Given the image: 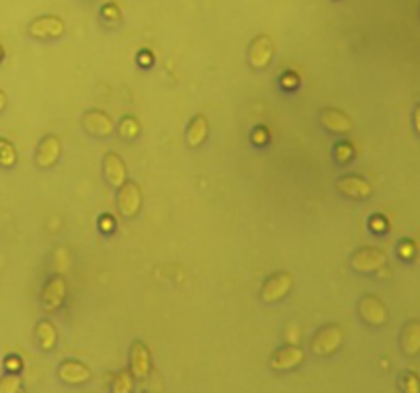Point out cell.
<instances>
[{"label": "cell", "instance_id": "8fae6325", "mask_svg": "<svg viewBox=\"0 0 420 393\" xmlns=\"http://www.w3.org/2000/svg\"><path fill=\"white\" fill-rule=\"evenodd\" d=\"M275 53V43L269 35H257L248 48V64L255 70H266Z\"/></svg>", "mask_w": 420, "mask_h": 393}, {"label": "cell", "instance_id": "30bf717a", "mask_svg": "<svg viewBox=\"0 0 420 393\" xmlns=\"http://www.w3.org/2000/svg\"><path fill=\"white\" fill-rule=\"evenodd\" d=\"M337 191L342 197L353 199V201H365L373 193V184L361 174H342L337 181Z\"/></svg>", "mask_w": 420, "mask_h": 393}, {"label": "cell", "instance_id": "7402d4cb", "mask_svg": "<svg viewBox=\"0 0 420 393\" xmlns=\"http://www.w3.org/2000/svg\"><path fill=\"white\" fill-rule=\"evenodd\" d=\"M355 154H357V150H355V146L348 139H341V142L334 144V160H337V164L344 166V164L353 162Z\"/></svg>", "mask_w": 420, "mask_h": 393}, {"label": "cell", "instance_id": "4316f807", "mask_svg": "<svg viewBox=\"0 0 420 393\" xmlns=\"http://www.w3.org/2000/svg\"><path fill=\"white\" fill-rule=\"evenodd\" d=\"M250 142L259 148H263L266 144H271V131L266 125H257L255 130L250 131Z\"/></svg>", "mask_w": 420, "mask_h": 393}, {"label": "cell", "instance_id": "8992f818", "mask_svg": "<svg viewBox=\"0 0 420 393\" xmlns=\"http://www.w3.org/2000/svg\"><path fill=\"white\" fill-rule=\"evenodd\" d=\"M293 289V277L287 270L273 273L264 279L261 287V301L263 303H279L287 297Z\"/></svg>", "mask_w": 420, "mask_h": 393}, {"label": "cell", "instance_id": "f1b7e54d", "mask_svg": "<svg viewBox=\"0 0 420 393\" xmlns=\"http://www.w3.org/2000/svg\"><path fill=\"white\" fill-rule=\"evenodd\" d=\"M279 84H281V88H283V90H295V88L299 86V76H297L293 70H287V72H283V74H281Z\"/></svg>", "mask_w": 420, "mask_h": 393}, {"label": "cell", "instance_id": "5bb4252c", "mask_svg": "<svg viewBox=\"0 0 420 393\" xmlns=\"http://www.w3.org/2000/svg\"><path fill=\"white\" fill-rule=\"evenodd\" d=\"M320 123L322 127L334 135H344L353 130V119L341 111V109H334V106H324L320 109Z\"/></svg>", "mask_w": 420, "mask_h": 393}, {"label": "cell", "instance_id": "7c38bea8", "mask_svg": "<svg viewBox=\"0 0 420 393\" xmlns=\"http://www.w3.org/2000/svg\"><path fill=\"white\" fill-rule=\"evenodd\" d=\"M306 361V352L304 348H299L297 344H285L281 348H277L271 357V368L273 371H291L304 365Z\"/></svg>", "mask_w": 420, "mask_h": 393}, {"label": "cell", "instance_id": "ac0fdd59", "mask_svg": "<svg viewBox=\"0 0 420 393\" xmlns=\"http://www.w3.org/2000/svg\"><path fill=\"white\" fill-rule=\"evenodd\" d=\"M55 342H57V330L53 326L52 319L43 317L35 324V344L46 350V352H52L55 348Z\"/></svg>", "mask_w": 420, "mask_h": 393}, {"label": "cell", "instance_id": "ba28073f", "mask_svg": "<svg viewBox=\"0 0 420 393\" xmlns=\"http://www.w3.org/2000/svg\"><path fill=\"white\" fill-rule=\"evenodd\" d=\"M357 312H359V317L373 328H381L390 319L386 303L377 295H363L357 303Z\"/></svg>", "mask_w": 420, "mask_h": 393}, {"label": "cell", "instance_id": "e575fe53", "mask_svg": "<svg viewBox=\"0 0 420 393\" xmlns=\"http://www.w3.org/2000/svg\"><path fill=\"white\" fill-rule=\"evenodd\" d=\"M414 127H416V131H419L420 135V105L414 109Z\"/></svg>", "mask_w": 420, "mask_h": 393}, {"label": "cell", "instance_id": "ffe728a7", "mask_svg": "<svg viewBox=\"0 0 420 393\" xmlns=\"http://www.w3.org/2000/svg\"><path fill=\"white\" fill-rule=\"evenodd\" d=\"M17 162H19V154H17L15 144L6 137H0V168L11 170L17 166Z\"/></svg>", "mask_w": 420, "mask_h": 393}, {"label": "cell", "instance_id": "d6986e66", "mask_svg": "<svg viewBox=\"0 0 420 393\" xmlns=\"http://www.w3.org/2000/svg\"><path fill=\"white\" fill-rule=\"evenodd\" d=\"M400 344H402V352L406 357H419L420 354V322L412 319L404 326L402 330V338H400Z\"/></svg>", "mask_w": 420, "mask_h": 393}, {"label": "cell", "instance_id": "44dd1931", "mask_svg": "<svg viewBox=\"0 0 420 393\" xmlns=\"http://www.w3.org/2000/svg\"><path fill=\"white\" fill-rule=\"evenodd\" d=\"M117 130H119V135H121L123 139H130V142H132V139H135V137L140 135L142 125H140L137 117H133V115H123Z\"/></svg>", "mask_w": 420, "mask_h": 393}, {"label": "cell", "instance_id": "4dcf8cb0", "mask_svg": "<svg viewBox=\"0 0 420 393\" xmlns=\"http://www.w3.org/2000/svg\"><path fill=\"white\" fill-rule=\"evenodd\" d=\"M115 228H117V221H115V217H113L111 213H103V215L99 217V230H101L103 234H113Z\"/></svg>", "mask_w": 420, "mask_h": 393}, {"label": "cell", "instance_id": "cb8c5ba5", "mask_svg": "<svg viewBox=\"0 0 420 393\" xmlns=\"http://www.w3.org/2000/svg\"><path fill=\"white\" fill-rule=\"evenodd\" d=\"M111 393H133L132 371H121V373L113 379Z\"/></svg>", "mask_w": 420, "mask_h": 393}, {"label": "cell", "instance_id": "484cf974", "mask_svg": "<svg viewBox=\"0 0 420 393\" xmlns=\"http://www.w3.org/2000/svg\"><path fill=\"white\" fill-rule=\"evenodd\" d=\"M400 385L404 393H420V377L416 373H404Z\"/></svg>", "mask_w": 420, "mask_h": 393}, {"label": "cell", "instance_id": "4fadbf2b", "mask_svg": "<svg viewBox=\"0 0 420 393\" xmlns=\"http://www.w3.org/2000/svg\"><path fill=\"white\" fill-rule=\"evenodd\" d=\"M130 368L133 379H148L152 373V354L142 340H133L130 348Z\"/></svg>", "mask_w": 420, "mask_h": 393}, {"label": "cell", "instance_id": "6da1fadb", "mask_svg": "<svg viewBox=\"0 0 420 393\" xmlns=\"http://www.w3.org/2000/svg\"><path fill=\"white\" fill-rule=\"evenodd\" d=\"M344 340V332L339 324H328L322 326L310 342V350L314 352L316 357L324 359V357H332L334 352H339V348L342 346Z\"/></svg>", "mask_w": 420, "mask_h": 393}, {"label": "cell", "instance_id": "9c48e42d", "mask_svg": "<svg viewBox=\"0 0 420 393\" xmlns=\"http://www.w3.org/2000/svg\"><path fill=\"white\" fill-rule=\"evenodd\" d=\"M60 158H62V139L53 133L43 135L35 150V166L41 170H48L60 162Z\"/></svg>", "mask_w": 420, "mask_h": 393}, {"label": "cell", "instance_id": "d6a6232c", "mask_svg": "<svg viewBox=\"0 0 420 393\" xmlns=\"http://www.w3.org/2000/svg\"><path fill=\"white\" fill-rule=\"evenodd\" d=\"M137 64H140L142 68H150V66L154 64V53L150 52V50L137 52Z\"/></svg>", "mask_w": 420, "mask_h": 393}, {"label": "cell", "instance_id": "e0dca14e", "mask_svg": "<svg viewBox=\"0 0 420 393\" xmlns=\"http://www.w3.org/2000/svg\"><path fill=\"white\" fill-rule=\"evenodd\" d=\"M57 377L68 385H84L90 379V368L80 361L68 359L62 361V365L57 367Z\"/></svg>", "mask_w": 420, "mask_h": 393}, {"label": "cell", "instance_id": "52a82bcc", "mask_svg": "<svg viewBox=\"0 0 420 393\" xmlns=\"http://www.w3.org/2000/svg\"><path fill=\"white\" fill-rule=\"evenodd\" d=\"M386 262H388L386 252H381L379 248H373V246H363L351 254V268L361 275L377 273L379 268L386 266Z\"/></svg>", "mask_w": 420, "mask_h": 393}, {"label": "cell", "instance_id": "1f68e13d", "mask_svg": "<svg viewBox=\"0 0 420 393\" xmlns=\"http://www.w3.org/2000/svg\"><path fill=\"white\" fill-rule=\"evenodd\" d=\"M369 230H373V232H377V234H384L386 230H388V219L384 217V215H371V219H369Z\"/></svg>", "mask_w": 420, "mask_h": 393}, {"label": "cell", "instance_id": "603a6c76", "mask_svg": "<svg viewBox=\"0 0 420 393\" xmlns=\"http://www.w3.org/2000/svg\"><path fill=\"white\" fill-rule=\"evenodd\" d=\"M101 21L109 27L121 25V8L115 2H105L101 6Z\"/></svg>", "mask_w": 420, "mask_h": 393}, {"label": "cell", "instance_id": "83f0119b", "mask_svg": "<svg viewBox=\"0 0 420 393\" xmlns=\"http://www.w3.org/2000/svg\"><path fill=\"white\" fill-rule=\"evenodd\" d=\"M4 371H6V373L19 375V373L23 371V359H21L19 354H8V357H4Z\"/></svg>", "mask_w": 420, "mask_h": 393}, {"label": "cell", "instance_id": "d590c367", "mask_svg": "<svg viewBox=\"0 0 420 393\" xmlns=\"http://www.w3.org/2000/svg\"><path fill=\"white\" fill-rule=\"evenodd\" d=\"M2 60H4V48L0 46V62H2Z\"/></svg>", "mask_w": 420, "mask_h": 393}, {"label": "cell", "instance_id": "277c9868", "mask_svg": "<svg viewBox=\"0 0 420 393\" xmlns=\"http://www.w3.org/2000/svg\"><path fill=\"white\" fill-rule=\"evenodd\" d=\"M144 205V193L142 186L135 181H126L117 188V209L126 217V219H133L140 215Z\"/></svg>", "mask_w": 420, "mask_h": 393}, {"label": "cell", "instance_id": "7a4b0ae2", "mask_svg": "<svg viewBox=\"0 0 420 393\" xmlns=\"http://www.w3.org/2000/svg\"><path fill=\"white\" fill-rule=\"evenodd\" d=\"M27 33L31 39L35 41H55L60 37H64L66 33V23L62 17L57 15H39L35 17L29 27H27Z\"/></svg>", "mask_w": 420, "mask_h": 393}, {"label": "cell", "instance_id": "3957f363", "mask_svg": "<svg viewBox=\"0 0 420 393\" xmlns=\"http://www.w3.org/2000/svg\"><path fill=\"white\" fill-rule=\"evenodd\" d=\"M39 299H41L43 312H50V314H52V312H57V310L66 303V299H68V281H66V277L60 275V273L52 275V277L43 283Z\"/></svg>", "mask_w": 420, "mask_h": 393}, {"label": "cell", "instance_id": "f546056e", "mask_svg": "<svg viewBox=\"0 0 420 393\" xmlns=\"http://www.w3.org/2000/svg\"><path fill=\"white\" fill-rule=\"evenodd\" d=\"M414 252H416V246H414L412 240H402V242L398 244V256H400V258L410 261V258L414 256Z\"/></svg>", "mask_w": 420, "mask_h": 393}, {"label": "cell", "instance_id": "d4e9b609", "mask_svg": "<svg viewBox=\"0 0 420 393\" xmlns=\"http://www.w3.org/2000/svg\"><path fill=\"white\" fill-rule=\"evenodd\" d=\"M23 389V379L15 373H6L0 377V393H21Z\"/></svg>", "mask_w": 420, "mask_h": 393}, {"label": "cell", "instance_id": "9a60e30c", "mask_svg": "<svg viewBox=\"0 0 420 393\" xmlns=\"http://www.w3.org/2000/svg\"><path fill=\"white\" fill-rule=\"evenodd\" d=\"M103 172H105L107 183L115 188H119L128 181V164L117 152H107L103 158Z\"/></svg>", "mask_w": 420, "mask_h": 393}, {"label": "cell", "instance_id": "2e32d148", "mask_svg": "<svg viewBox=\"0 0 420 393\" xmlns=\"http://www.w3.org/2000/svg\"><path fill=\"white\" fill-rule=\"evenodd\" d=\"M208 137H210V119L203 113L193 115L187 125V146L197 150L208 142Z\"/></svg>", "mask_w": 420, "mask_h": 393}, {"label": "cell", "instance_id": "836d02e7", "mask_svg": "<svg viewBox=\"0 0 420 393\" xmlns=\"http://www.w3.org/2000/svg\"><path fill=\"white\" fill-rule=\"evenodd\" d=\"M6 105H8V97H6V92H4V90H0V113L6 109Z\"/></svg>", "mask_w": 420, "mask_h": 393}, {"label": "cell", "instance_id": "5b68a950", "mask_svg": "<svg viewBox=\"0 0 420 393\" xmlns=\"http://www.w3.org/2000/svg\"><path fill=\"white\" fill-rule=\"evenodd\" d=\"M80 125H82L84 133H88L90 137H97V139H107L115 131V121L103 109L84 111L82 117H80Z\"/></svg>", "mask_w": 420, "mask_h": 393}]
</instances>
